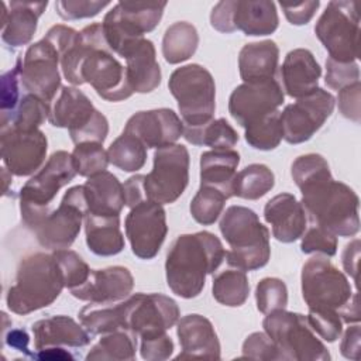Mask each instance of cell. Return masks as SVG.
Listing matches in <instances>:
<instances>
[{"instance_id":"obj_1","label":"cell","mask_w":361,"mask_h":361,"mask_svg":"<svg viewBox=\"0 0 361 361\" xmlns=\"http://www.w3.org/2000/svg\"><path fill=\"white\" fill-rule=\"evenodd\" d=\"M224 258L223 244L213 233L182 234L172 243L166 255V283L180 298H196L204 288L206 276L213 274Z\"/></svg>"},{"instance_id":"obj_2","label":"cell","mask_w":361,"mask_h":361,"mask_svg":"<svg viewBox=\"0 0 361 361\" xmlns=\"http://www.w3.org/2000/svg\"><path fill=\"white\" fill-rule=\"evenodd\" d=\"M302 206L312 224L334 235L353 237L360 230L357 193L345 183L326 173L300 188Z\"/></svg>"},{"instance_id":"obj_3","label":"cell","mask_w":361,"mask_h":361,"mask_svg":"<svg viewBox=\"0 0 361 361\" xmlns=\"http://www.w3.org/2000/svg\"><path fill=\"white\" fill-rule=\"evenodd\" d=\"M63 288H66L63 272L55 255L30 254L21 259L16 283L8 288L7 307L16 314H28L52 305Z\"/></svg>"},{"instance_id":"obj_4","label":"cell","mask_w":361,"mask_h":361,"mask_svg":"<svg viewBox=\"0 0 361 361\" xmlns=\"http://www.w3.org/2000/svg\"><path fill=\"white\" fill-rule=\"evenodd\" d=\"M220 231L228 243L227 264L243 271L265 267L271 257L269 230L259 221L258 214L244 206H230L220 220Z\"/></svg>"},{"instance_id":"obj_5","label":"cell","mask_w":361,"mask_h":361,"mask_svg":"<svg viewBox=\"0 0 361 361\" xmlns=\"http://www.w3.org/2000/svg\"><path fill=\"white\" fill-rule=\"evenodd\" d=\"M78 175L72 154L55 151L45 165L31 176L20 190V212L24 224L34 230L49 213L58 192Z\"/></svg>"},{"instance_id":"obj_6","label":"cell","mask_w":361,"mask_h":361,"mask_svg":"<svg viewBox=\"0 0 361 361\" xmlns=\"http://www.w3.org/2000/svg\"><path fill=\"white\" fill-rule=\"evenodd\" d=\"M83 31L90 44L80 68L83 83H89L107 102L128 99L134 92L128 85L126 68L109 48L102 24L93 23L85 27Z\"/></svg>"},{"instance_id":"obj_7","label":"cell","mask_w":361,"mask_h":361,"mask_svg":"<svg viewBox=\"0 0 361 361\" xmlns=\"http://www.w3.org/2000/svg\"><path fill=\"white\" fill-rule=\"evenodd\" d=\"M166 1H118L106 13L102 27L113 54L126 55L161 21Z\"/></svg>"},{"instance_id":"obj_8","label":"cell","mask_w":361,"mask_h":361,"mask_svg":"<svg viewBox=\"0 0 361 361\" xmlns=\"http://www.w3.org/2000/svg\"><path fill=\"white\" fill-rule=\"evenodd\" d=\"M168 87L178 102L185 127L202 126L213 118L216 110V85L212 73L199 63L175 69Z\"/></svg>"},{"instance_id":"obj_9","label":"cell","mask_w":361,"mask_h":361,"mask_svg":"<svg viewBox=\"0 0 361 361\" xmlns=\"http://www.w3.org/2000/svg\"><path fill=\"white\" fill-rule=\"evenodd\" d=\"M48 121L58 128H68L71 140L76 144H103L109 134V121L94 109L90 99L78 87L62 86L51 107Z\"/></svg>"},{"instance_id":"obj_10","label":"cell","mask_w":361,"mask_h":361,"mask_svg":"<svg viewBox=\"0 0 361 361\" xmlns=\"http://www.w3.org/2000/svg\"><path fill=\"white\" fill-rule=\"evenodd\" d=\"M265 333L279 350L282 360L327 361L330 353L316 337V333L302 313L285 309L271 312L262 322Z\"/></svg>"},{"instance_id":"obj_11","label":"cell","mask_w":361,"mask_h":361,"mask_svg":"<svg viewBox=\"0 0 361 361\" xmlns=\"http://www.w3.org/2000/svg\"><path fill=\"white\" fill-rule=\"evenodd\" d=\"M302 296L312 310L340 312L355 292L347 276L338 271L327 257H312L302 267Z\"/></svg>"},{"instance_id":"obj_12","label":"cell","mask_w":361,"mask_h":361,"mask_svg":"<svg viewBox=\"0 0 361 361\" xmlns=\"http://www.w3.org/2000/svg\"><path fill=\"white\" fill-rule=\"evenodd\" d=\"M314 34L338 62H355L358 58L360 17L355 1L333 0L314 25Z\"/></svg>"},{"instance_id":"obj_13","label":"cell","mask_w":361,"mask_h":361,"mask_svg":"<svg viewBox=\"0 0 361 361\" xmlns=\"http://www.w3.org/2000/svg\"><path fill=\"white\" fill-rule=\"evenodd\" d=\"M189 183V151L185 145L172 144L158 148L154 154V166L144 175L147 200L161 204L173 203Z\"/></svg>"},{"instance_id":"obj_14","label":"cell","mask_w":361,"mask_h":361,"mask_svg":"<svg viewBox=\"0 0 361 361\" xmlns=\"http://www.w3.org/2000/svg\"><path fill=\"white\" fill-rule=\"evenodd\" d=\"M86 213L83 186L76 185L65 192L59 206L49 210L32 231L38 243L48 250L69 248L79 235Z\"/></svg>"},{"instance_id":"obj_15","label":"cell","mask_w":361,"mask_h":361,"mask_svg":"<svg viewBox=\"0 0 361 361\" xmlns=\"http://www.w3.org/2000/svg\"><path fill=\"white\" fill-rule=\"evenodd\" d=\"M61 56L59 49L47 37L30 45L20 69L23 90L51 104L61 86Z\"/></svg>"},{"instance_id":"obj_16","label":"cell","mask_w":361,"mask_h":361,"mask_svg":"<svg viewBox=\"0 0 361 361\" xmlns=\"http://www.w3.org/2000/svg\"><path fill=\"white\" fill-rule=\"evenodd\" d=\"M127 303V331L141 340L166 334L179 320L178 303L162 293H134Z\"/></svg>"},{"instance_id":"obj_17","label":"cell","mask_w":361,"mask_h":361,"mask_svg":"<svg viewBox=\"0 0 361 361\" xmlns=\"http://www.w3.org/2000/svg\"><path fill=\"white\" fill-rule=\"evenodd\" d=\"M334 106V96L322 87L288 104L281 113L283 140L289 144H300L310 140L331 116Z\"/></svg>"},{"instance_id":"obj_18","label":"cell","mask_w":361,"mask_h":361,"mask_svg":"<svg viewBox=\"0 0 361 361\" xmlns=\"http://www.w3.org/2000/svg\"><path fill=\"white\" fill-rule=\"evenodd\" d=\"M126 235L131 251L141 259L154 258L166 237V213L161 203L142 200L130 209L126 217Z\"/></svg>"},{"instance_id":"obj_19","label":"cell","mask_w":361,"mask_h":361,"mask_svg":"<svg viewBox=\"0 0 361 361\" xmlns=\"http://www.w3.org/2000/svg\"><path fill=\"white\" fill-rule=\"evenodd\" d=\"M0 151L4 166L13 175L28 176L42 168L48 141L41 130L4 128L0 135Z\"/></svg>"},{"instance_id":"obj_20","label":"cell","mask_w":361,"mask_h":361,"mask_svg":"<svg viewBox=\"0 0 361 361\" xmlns=\"http://www.w3.org/2000/svg\"><path fill=\"white\" fill-rule=\"evenodd\" d=\"M285 94L276 79L243 83L237 86L228 99V113L241 126L274 113L283 103Z\"/></svg>"},{"instance_id":"obj_21","label":"cell","mask_w":361,"mask_h":361,"mask_svg":"<svg viewBox=\"0 0 361 361\" xmlns=\"http://www.w3.org/2000/svg\"><path fill=\"white\" fill-rule=\"evenodd\" d=\"M124 133L134 135L147 148H162L175 144L183 134V123L171 109L137 111L124 127Z\"/></svg>"},{"instance_id":"obj_22","label":"cell","mask_w":361,"mask_h":361,"mask_svg":"<svg viewBox=\"0 0 361 361\" xmlns=\"http://www.w3.org/2000/svg\"><path fill=\"white\" fill-rule=\"evenodd\" d=\"M134 278L128 268L121 265L90 271L85 283L71 289L73 298L90 303H114L130 296Z\"/></svg>"},{"instance_id":"obj_23","label":"cell","mask_w":361,"mask_h":361,"mask_svg":"<svg viewBox=\"0 0 361 361\" xmlns=\"http://www.w3.org/2000/svg\"><path fill=\"white\" fill-rule=\"evenodd\" d=\"M176 334L182 348L176 360L220 358V341L212 322L204 316L197 313L183 316L178 320Z\"/></svg>"},{"instance_id":"obj_24","label":"cell","mask_w":361,"mask_h":361,"mask_svg":"<svg viewBox=\"0 0 361 361\" xmlns=\"http://www.w3.org/2000/svg\"><path fill=\"white\" fill-rule=\"evenodd\" d=\"M264 217L272 227V235L281 243H293L306 230L307 216L292 193H279L264 207Z\"/></svg>"},{"instance_id":"obj_25","label":"cell","mask_w":361,"mask_h":361,"mask_svg":"<svg viewBox=\"0 0 361 361\" xmlns=\"http://www.w3.org/2000/svg\"><path fill=\"white\" fill-rule=\"evenodd\" d=\"M48 1H10L7 11L1 1V39L11 48L27 45L38 25V18L45 11Z\"/></svg>"},{"instance_id":"obj_26","label":"cell","mask_w":361,"mask_h":361,"mask_svg":"<svg viewBox=\"0 0 361 361\" xmlns=\"http://www.w3.org/2000/svg\"><path fill=\"white\" fill-rule=\"evenodd\" d=\"M322 68L309 49L296 48L286 54L281 68L283 90L288 96L300 99L316 90Z\"/></svg>"},{"instance_id":"obj_27","label":"cell","mask_w":361,"mask_h":361,"mask_svg":"<svg viewBox=\"0 0 361 361\" xmlns=\"http://www.w3.org/2000/svg\"><path fill=\"white\" fill-rule=\"evenodd\" d=\"M35 350L49 347H83L90 343L89 331L69 316H51L35 322L31 327Z\"/></svg>"},{"instance_id":"obj_28","label":"cell","mask_w":361,"mask_h":361,"mask_svg":"<svg viewBox=\"0 0 361 361\" xmlns=\"http://www.w3.org/2000/svg\"><path fill=\"white\" fill-rule=\"evenodd\" d=\"M83 186L87 213L97 216H120L126 206L124 188L109 171L90 176Z\"/></svg>"},{"instance_id":"obj_29","label":"cell","mask_w":361,"mask_h":361,"mask_svg":"<svg viewBox=\"0 0 361 361\" xmlns=\"http://www.w3.org/2000/svg\"><path fill=\"white\" fill-rule=\"evenodd\" d=\"M126 73L133 92L149 93L161 83V68L151 39H141L126 55Z\"/></svg>"},{"instance_id":"obj_30","label":"cell","mask_w":361,"mask_h":361,"mask_svg":"<svg viewBox=\"0 0 361 361\" xmlns=\"http://www.w3.org/2000/svg\"><path fill=\"white\" fill-rule=\"evenodd\" d=\"M279 48L272 39L245 44L238 55L240 76L244 83L275 79Z\"/></svg>"},{"instance_id":"obj_31","label":"cell","mask_w":361,"mask_h":361,"mask_svg":"<svg viewBox=\"0 0 361 361\" xmlns=\"http://www.w3.org/2000/svg\"><path fill=\"white\" fill-rule=\"evenodd\" d=\"M278 24L279 18L274 1L235 0L234 27L245 35H269L278 28Z\"/></svg>"},{"instance_id":"obj_32","label":"cell","mask_w":361,"mask_h":361,"mask_svg":"<svg viewBox=\"0 0 361 361\" xmlns=\"http://www.w3.org/2000/svg\"><path fill=\"white\" fill-rule=\"evenodd\" d=\"M240 154L234 149H212L200 155V185L221 190L227 197L233 196L235 169Z\"/></svg>"},{"instance_id":"obj_33","label":"cell","mask_w":361,"mask_h":361,"mask_svg":"<svg viewBox=\"0 0 361 361\" xmlns=\"http://www.w3.org/2000/svg\"><path fill=\"white\" fill-rule=\"evenodd\" d=\"M85 233L87 248L99 257L117 255L124 248L120 216H97L86 213Z\"/></svg>"},{"instance_id":"obj_34","label":"cell","mask_w":361,"mask_h":361,"mask_svg":"<svg viewBox=\"0 0 361 361\" xmlns=\"http://www.w3.org/2000/svg\"><path fill=\"white\" fill-rule=\"evenodd\" d=\"M127 298L118 305L92 303L85 306L79 313L80 323L90 336L107 334L117 330H127Z\"/></svg>"},{"instance_id":"obj_35","label":"cell","mask_w":361,"mask_h":361,"mask_svg":"<svg viewBox=\"0 0 361 361\" xmlns=\"http://www.w3.org/2000/svg\"><path fill=\"white\" fill-rule=\"evenodd\" d=\"M199 34L188 21L171 24L162 38V55L171 65L188 61L197 49Z\"/></svg>"},{"instance_id":"obj_36","label":"cell","mask_w":361,"mask_h":361,"mask_svg":"<svg viewBox=\"0 0 361 361\" xmlns=\"http://www.w3.org/2000/svg\"><path fill=\"white\" fill-rule=\"evenodd\" d=\"M182 135L193 145H206L213 149H231L238 142L237 131L226 118H212L210 121L195 127L183 126Z\"/></svg>"},{"instance_id":"obj_37","label":"cell","mask_w":361,"mask_h":361,"mask_svg":"<svg viewBox=\"0 0 361 361\" xmlns=\"http://www.w3.org/2000/svg\"><path fill=\"white\" fill-rule=\"evenodd\" d=\"M51 104L44 102L42 99L24 93L20 99V103L14 109V111L0 120L1 130L4 128H17L23 131L39 130V126L49 118Z\"/></svg>"},{"instance_id":"obj_38","label":"cell","mask_w":361,"mask_h":361,"mask_svg":"<svg viewBox=\"0 0 361 361\" xmlns=\"http://www.w3.org/2000/svg\"><path fill=\"white\" fill-rule=\"evenodd\" d=\"M213 298L224 306L237 307L245 303L250 293V283L245 271L227 268L213 278Z\"/></svg>"},{"instance_id":"obj_39","label":"cell","mask_w":361,"mask_h":361,"mask_svg":"<svg viewBox=\"0 0 361 361\" xmlns=\"http://www.w3.org/2000/svg\"><path fill=\"white\" fill-rule=\"evenodd\" d=\"M275 185L274 172L264 164H251L235 173L233 196L257 200L267 195Z\"/></svg>"},{"instance_id":"obj_40","label":"cell","mask_w":361,"mask_h":361,"mask_svg":"<svg viewBox=\"0 0 361 361\" xmlns=\"http://www.w3.org/2000/svg\"><path fill=\"white\" fill-rule=\"evenodd\" d=\"M137 337L127 330H117L103 334L100 341L92 347L86 360H113L131 361L135 358Z\"/></svg>"},{"instance_id":"obj_41","label":"cell","mask_w":361,"mask_h":361,"mask_svg":"<svg viewBox=\"0 0 361 361\" xmlns=\"http://www.w3.org/2000/svg\"><path fill=\"white\" fill-rule=\"evenodd\" d=\"M109 161L124 172H135L145 165L147 147L134 135L123 131L107 149Z\"/></svg>"},{"instance_id":"obj_42","label":"cell","mask_w":361,"mask_h":361,"mask_svg":"<svg viewBox=\"0 0 361 361\" xmlns=\"http://www.w3.org/2000/svg\"><path fill=\"white\" fill-rule=\"evenodd\" d=\"M245 141L255 149H275L283 138L281 111L276 110L245 127Z\"/></svg>"},{"instance_id":"obj_43","label":"cell","mask_w":361,"mask_h":361,"mask_svg":"<svg viewBox=\"0 0 361 361\" xmlns=\"http://www.w3.org/2000/svg\"><path fill=\"white\" fill-rule=\"evenodd\" d=\"M227 199L228 197L221 190L200 185L199 190L190 202V214L199 224L210 226L221 214Z\"/></svg>"},{"instance_id":"obj_44","label":"cell","mask_w":361,"mask_h":361,"mask_svg":"<svg viewBox=\"0 0 361 361\" xmlns=\"http://www.w3.org/2000/svg\"><path fill=\"white\" fill-rule=\"evenodd\" d=\"M102 145L103 144L99 142H82L75 145L72 158L78 175L90 178L107 169L110 161L107 151H104Z\"/></svg>"},{"instance_id":"obj_45","label":"cell","mask_w":361,"mask_h":361,"mask_svg":"<svg viewBox=\"0 0 361 361\" xmlns=\"http://www.w3.org/2000/svg\"><path fill=\"white\" fill-rule=\"evenodd\" d=\"M257 309L268 314L275 310L285 309L288 305V289L279 278H264L257 283L255 288Z\"/></svg>"},{"instance_id":"obj_46","label":"cell","mask_w":361,"mask_h":361,"mask_svg":"<svg viewBox=\"0 0 361 361\" xmlns=\"http://www.w3.org/2000/svg\"><path fill=\"white\" fill-rule=\"evenodd\" d=\"M52 254L55 255V258L59 262V267L63 272L66 288L73 289L86 282L92 269L89 268V265L82 259V257L78 252L63 248V250H55V251H52Z\"/></svg>"},{"instance_id":"obj_47","label":"cell","mask_w":361,"mask_h":361,"mask_svg":"<svg viewBox=\"0 0 361 361\" xmlns=\"http://www.w3.org/2000/svg\"><path fill=\"white\" fill-rule=\"evenodd\" d=\"M23 59L18 58L14 68L1 75V89H0V109L1 118L8 117L21 99V80H20V69Z\"/></svg>"},{"instance_id":"obj_48","label":"cell","mask_w":361,"mask_h":361,"mask_svg":"<svg viewBox=\"0 0 361 361\" xmlns=\"http://www.w3.org/2000/svg\"><path fill=\"white\" fill-rule=\"evenodd\" d=\"M290 173L296 186L300 188L313 179L330 173V166L326 158H323L320 154H306L293 161Z\"/></svg>"},{"instance_id":"obj_49","label":"cell","mask_w":361,"mask_h":361,"mask_svg":"<svg viewBox=\"0 0 361 361\" xmlns=\"http://www.w3.org/2000/svg\"><path fill=\"white\" fill-rule=\"evenodd\" d=\"M300 250L305 254H323L326 257H333L337 252V235L333 233L312 224L302 234Z\"/></svg>"},{"instance_id":"obj_50","label":"cell","mask_w":361,"mask_h":361,"mask_svg":"<svg viewBox=\"0 0 361 361\" xmlns=\"http://www.w3.org/2000/svg\"><path fill=\"white\" fill-rule=\"evenodd\" d=\"M312 330L319 334L323 340L333 343L343 331V320L336 310H312L306 316Z\"/></svg>"},{"instance_id":"obj_51","label":"cell","mask_w":361,"mask_h":361,"mask_svg":"<svg viewBox=\"0 0 361 361\" xmlns=\"http://www.w3.org/2000/svg\"><path fill=\"white\" fill-rule=\"evenodd\" d=\"M324 82L330 89L341 90L355 82H360V68L357 62H338L331 58L326 59Z\"/></svg>"},{"instance_id":"obj_52","label":"cell","mask_w":361,"mask_h":361,"mask_svg":"<svg viewBox=\"0 0 361 361\" xmlns=\"http://www.w3.org/2000/svg\"><path fill=\"white\" fill-rule=\"evenodd\" d=\"M110 6V1L99 0H58L55 1V10L63 20H80L97 16L104 7Z\"/></svg>"},{"instance_id":"obj_53","label":"cell","mask_w":361,"mask_h":361,"mask_svg":"<svg viewBox=\"0 0 361 361\" xmlns=\"http://www.w3.org/2000/svg\"><path fill=\"white\" fill-rule=\"evenodd\" d=\"M243 357L251 360H282V355L271 337L264 331L251 333L243 343Z\"/></svg>"},{"instance_id":"obj_54","label":"cell","mask_w":361,"mask_h":361,"mask_svg":"<svg viewBox=\"0 0 361 361\" xmlns=\"http://www.w3.org/2000/svg\"><path fill=\"white\" fill-rule=\"evenodd\" d=\"M338 110L340 113L354 121L360 123V100H361V83L355 82L350 86L338 90Z\"/></svg>"},{"instance_id":"obj_55","label":"cell","mask_w":361,"mask_h":361,"mask_svg":"<svg viewBox=\"0 0 361 361\" xmlns=\"http://www.w3.org/2000/svg\"><path fill=\"white\" fill-rule=\"evenodd\" d=\"M141 357L147 361L168 360L173 353V341L168 334H162L155 338L141 340Z\"/></svg>"},{"instance_id":"obj_56","label":"cell","mask_w":361,"mask_h":361,"mask_svg":"<svg viewBox=\"0 0 361 361\" xmlns=\"http://www.w3.org/2000/svg\"><path fill=\"white\" fill-rule=\"evenodd\" d=\"M234 7L235 0L219 1L210 13V24L220 32H234Z\"/></svg>"},{"instance_id":"obj_57","label":"cell","mask_w":361,"mask_h":361,"mask_svg":"<svg viewBox=\"0 0 361 361\" xmlns=\"http://www.w3.org/2000/svg\"><path fill=\"white\" fill-rule=\"evenodd\" d=\"M319 6H320L319 0L302 1V3H296V4L281 3V8H282L286 20L293 25L307 24L313 18Z\"/></svg>"},{"instance_id":"obj_58","label":"cell","mask_w":361,"mask_h":361,"mask_svg":"<svg viewBox=\"0 0 361 361\" xmlns=\"http://www.w3.org/2000/svg\"><path fill=\"white\" fill-rule=\"evenodd\" d=\"M360 340H361V330L358 324L350 326L341 340L340 351L348 360H360Z\"/></svg>"},{"instance_id":"obj_59","label":"cell","mask_w":361,"mask_h":361,"mask_svg":"<svg viewBox=\"0 0 361 361\" xmlns=\"http://www.w3.org/2000/svg\"><path fill=\"white\" fill-rule=\"evenodd\" d=\"M124 197H126V206L130 209L135 204L141 203L142 200H147L144 193V175H134L128 178L124 185Z\"/></svg>"},{"instance_id":"obj_60","label":"cell","mask_w":361,"mask_h":361,"mask_svg":"<svg viewBox=\"0 0 361 361\" xmlns=\"http://www.w3.org/2000/svg\"><path fill=\"white\" fill-rule=\"evenodd\" d=\"M358 258H360V240L355 238L353 241H350L341 255L343 259V267L345 269V272L354 279L357 281V271H358Z\"/></svg>"},{"instance_id":"obj_61","label":"cell","mask_w":361,"mask_h":361,"mask_svg":"<svg viewBox=\"0 0 361 361\" xmlns=\"http://www.w3.org/2000/svg\"><path fill=\"white\" fill-rule=\"evenodd\" d=\"M4 341L8 347L18 350L24 354H27L28 357L32 358V353H30L28 350V343H30V337L27 334V331L24 329H13L10 330L6 336H4Z\"/></svg>"},{"instance_id":"obj_62","label":"cell","mask_w":361,"mask_h":361,"mask_svg":"<svg viewBox=\"0 0 361 361\" xmlns=\"http://www.w3.org/2000/svg\"><path fill=\"white\" fill-rule=\"evenodd\" d=\"M32 358L38 360H73V355L65 351L61 347H49L44 350H38L37 354H34Z\"/></svg>"}]
</instances>
